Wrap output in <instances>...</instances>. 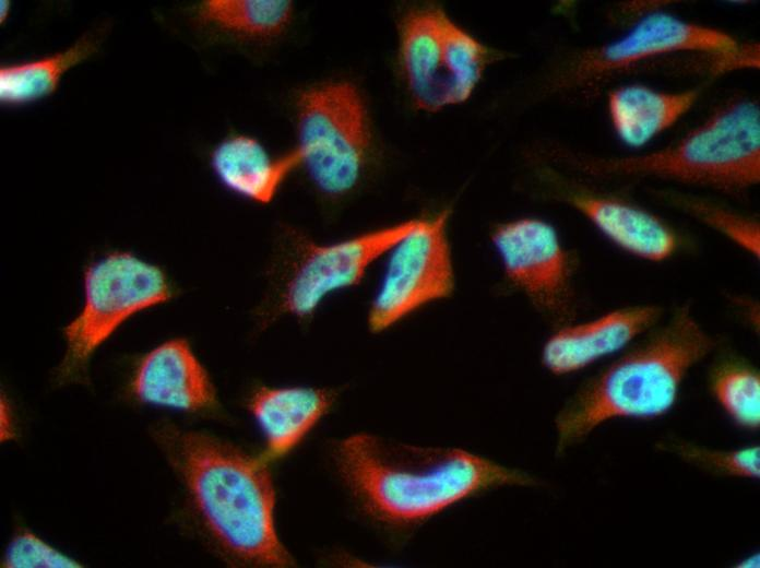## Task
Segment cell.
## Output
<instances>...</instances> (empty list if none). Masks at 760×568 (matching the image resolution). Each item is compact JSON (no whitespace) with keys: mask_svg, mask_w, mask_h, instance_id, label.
<instances>
[{"mask_svg":"<svg viewBox=\"0 0 760 568\" xmlns=\"http://www.w3.org/2000/svg\"><path fill=\"white\" fill-rule=\"evenodd\" d=\"M716 346L688 305L585 382L555 418L557 452L614 418L654 419L676 404L688 371Z\"/></svg>","mask_w":760,"mask_h":568,"instance_id":"2","label":"cell"},{"mask_svg":"<svg viewBox=\"0 0 760 568\" xmlns=\"http://www.w3.org/2000/svg\"><path fill=\"white\" fill-rule=\"evenodd\" d=\"M9 568H74L81 565L29 532L19 533L5 551Z\"/></svg>","mask_w":760,"mask_h":568,"instance_id":"23","label":"cell"},{"mask_svg":"<svg viewBox=\"0 0 760 568\" xmlns=\"http://www.w3.org/2000/svg\"><path fill=\"white\" fill-rule=\"evenodd\" d=\"M662 312V308L654 305L628 306L560 329L546 341L542 363L555 375L583 369L654 328Z\"/></svg>","mask_w":760,"mask_h":568,"instance_id":"11","label":"cell"},{"mask_svg":"<svg viewBox=\"0 0 760 568\" xmlns=\"http://www.w3.org/2000/svg\"><path fill=\"white\" fill-rule=\"evenodd\" d=\"M438 8L411 12L401 28V58L416 106L437 111L454 105L448 67L446 35L450 23Z\"/></svg>","mask_w":760,"mask_h":568,"instance_id":"13","label":"cell"},{"mask_svg":"<svg viewBox=\"0 0 760 568\" xmlns=\"http://www.w3.org/2000/svg\"><path fill=\"white\" fill-rule=\"evenodd\" d=\"M1 417H0V423H1V439L2 440H8L13 438L14 435V427H13V419H12V414L11 410L7 403V401L2 400L1 401Z\"/></svg>","mask_w":760,"mask_h":568,"instance_id":"24","label":"cell"},{"mask_svg":"<svg viewBox=\"0 0 760 568\" xmlns=\"http://www.w3.org/2000/svg\"><path fill=\"white\" fill-rule=\"evenodd\" d=\"M94 49V43L83 38L67 50L52 56L1 68V100L7 104H21L52 93L62 74L87 58Z\"/></svg>","mask_w":760,"mask_h":568,"instance_id":"18","label":"cell"},{"mask_svg":"<svg viewBox=\"0 0 760 568\" xmlns=\"http://www.w3.org/2000/svg\"><path fill=\"white\" fill-rule=\"evenodd\" d=\"M9 8L10 4L8 1H1V21L3 20V15L5 16L8 14Z\"/></svg>","mask_w":760,"mask_h":568,"instance_id":"26","label":"cell"},{"mask_svg":"<svg viewBox=\"0 0 760 568\" xmlns=\"http://www.w3.org/2000/svg\"><path fill=\"white\" fill-rule=\"evenodd\" d=\"M680 203L696 218L759 258V224L756 221L701 200L686 199Z\"/></svg>","mask_w":760,"mask_h":568,"instance_id":"22","label":"cell"},{"mask_svg":"<svg viewBox=\"0 0 760 568\" xmlns=\"http://www.w3.org/2000/svg\"><path fill=\"white\" fill-rule=\"evenodd\" d=\"M174 441L178 468L223 547L249 564L292 565L275 530V496L265 464L203 434H182Z\"/></svg>","mask_w":760,"mask_h":568,"instance_id":"3","label":"cell"},{"mask_svg":"<svg viewBox=\"0 0 760 568\" xmlns=\"http://www.w3.org/2000/svg\"><path fill=\"white\" fill-rule=\"evenodd\" d=\"M680 50L732 55L738 51V44L720 29L686 22L665 12H652L620 38L587 51L578 63L577 76L594 79L645 58Z\"/></svg>","mask_w":760,"mask_h":568,"instance_id":"10","label":"cell"},{"mask_svg":"<svg viewBox=\"0 0 760 568\" xmlns=\"http://www.w3.org/2000/svg\"><path fill=\"white\" fill-rule=\"evenodd\" d=\"M604 176L657 177L739 192L760 179V111L752 100L726 105L677 144L646 155L596 159Z\"/></svg>","mask_w":760,"mask_h":568,"instance_id":"4","label":"cell"},{"mask_svg":"<svg viewBox=\"0 0 760 568\" xmlns=\"http://www.w3.org/2000/svg\"><path fill=\"white\" fill-rule=\"evenodd\" d=\"M509 281L548 315L561 316L572 296V260L556 229L538 218L498 225L491 236Z\"/></svg>","mask_w":760,"mask_h":568,"instance_id":"9","label":"cell"},{"mask_svg":"<svg viewBox=\"0 0 760 568\" xmlns=\"http://www.w3.org/2000/svg\"><path fill=\"white\" fill-rule=\"evenodd\" d=\"M448 212L418 226L389 252L385 269L371 300L368 324L381 332L428 303L448 297L454 272L448 240Z\"/></svg>","mask_w":760,"mask_h":568,"instance_id":"7","label":"cell"},{"mask_svg":"<svg viewBox=\"0 0 760 568\" xmlns=\"http://www.w3.org/2000/svg\"><path fill=\"white\" fill-rule=\"evenodd\" d=\"M710 390L714 399L739 428L760 427V375L751 365L727 358L711 370Z\"/></svg>","mask_w":760,"mask_h":568,"instance_id":"20","label":"cell"},{"mask_svg":"<svg viewBox=\"0 0 760 568\" xmlns=\"http://www.w3.org/2000/svg\"><path fill=\"white\" fill-rule=\"evenodd\" d=\"M569 202L609 240L638 258L661 262L678 249L675 232L639 206L593 194H574Z\"/></svg>","mask_w":760,"mask_h":568,"instance_id":"14","label":"cell"},{"mask_svg":"<svg viewBox=\"0 0 760 568\" xmlns=\"http://www.w3.org/2000/svg\"><path fill=\"white\" fill-rule=\"evenodd\" d=\"M739 567H759V555H749L745 560L740 561Z\"/></svg>","mask_w":760,"mask_h":568,"instance_id":"25","label":"cell"},{"mask_svg":"<svg viewBox=\"0 0 760 568\" xmlns=\"http://www.w3.org/2000/svg\"><path fill=\"white\" fill-rule=\"evenodd\" d=\"M173 295L165 272L132 253L115 251L84 272V303L64 328L67 351L62 379L79 377L96 348L134 313L167 301Z\"/></svg>","mask_w":760,"mask_h":568,"instance_id":"5","label":"cell"},{"mask_svg":"<svg viewBox=\"0 0 760 568\" xmlns=\"http://www.w3.org/2000/svg\"><path fill=\"white\" fill-rule=\"evenodd\" d=\"M298 138L301 164L316 186L334 196L349 191L360 176L370 139L358 91L347 82H335L302 94Z\"/></svg>","mask_w":760,"mask_h":568,"instance_id":"6","label":"cell"},{"mask_svg":"<svg viewBox=\"0 0 760 568\" xmlns=\"http://www.w3.org/2000/svg\"><path fill=\"white\" fill-rule=\"evenodd\" d=\"M337 462L365 509L393 524L428 519L485 489L537 484L522 470L464 449L412 446L369 434L344 439Z\"/></svg>","mask_w":760,"mask_h":568,"instance_id":"1","label":"cell"},{"mask_svg":"<svg viewBox=\"0 0 760 568\" xmlns=\"http://www.w3.org/2000/svg\"><path fill=\"white\" fill-rule=\"evenodd\" d=\"M658 449L713 475L752 480L760 476V448L758 445L734 450H720L678 438H666L658 442Z\"/></svg>","mask_w":760,"mask_h":568,"instance_id":"21","label":"cell"},{"mask_svg":"<svg viewBox=\"0 0 760 568\" xmlns=\"http://www.w3.org/2000/svg\"><path fill=\"white\" fill-rule=\"evenodd\" d=\"M199 17L223 31L246 36H271L281 32L292 16L285 0H207Z\"/></svg>","mask_w":760,"mask_h":568,"instance_id":"19","label":"cell"},{"mask_svg":"<svg viewBox=\"0 0 760 568\" xmlns=\"http://www.w3.org/2000/svg\"><path fill=\"white\" fill-rule=\"evenodd\" d=\"M330 404V394L317 388H261L253 394L250 410L265 436L268 451L278 457L309 431Z\"/></svg>","mask_w":760,"mask_h":568,"instance_id":"16","label":"cell"},{"mask_svg":"<svg viewBox=\"0 0 760 568\" xmlns=\"http://www.w3.org/2000/svg\"><path fill=\"white\" fill-rule=\"evenodd\" d=\"M697 95L696 91L665 93L639 84L614 90L608 108L615 131L625 144L642 146L685 115Z\"/></svg>","mask_w":760,"mask_h":568,"instance_id":"17","label":"cell"},{"mask_svg":"<svg viewBox=\"0 0 760 568\" xmlns=\"http://www.w3.org/2000/svg\"><path fill=\"white\" fill-rule=\"evenodd\" d=\"M211 164L217 178L229 190L266 204L274 199L287 176L301 165V157L295 149L273 158L256 139L234 135L215 147Z\"/></svg>","mask_w":760,"mask_h":568,"instance_id":"15","label":"cell"},{"mask_svg":"<svg viewBox=\"0 0 760 568\" xmlns=\"http://www.w3.org/2000/svg\"><path fill=\"white\" fill-rule=\"evenodd\" d=\"M419 223L420 220H409L341 241L310 246L285 284L284 310L307 317L329 295L357 285L370 265Z\"/></svg>","mask_w":760,"mask_h":568,"instance_id":"8","label":"cell"},{"mask_svg":"<svg viewBox=\"0 0 760 568\" xmlns=\"http://www.w3.org/2000/svg\"><path fill=\"white\" fill-rule=\"evenodd\" d=\"M132 389L143 403L187 412L207 410L216 402L206 370L182 339L149 352L136 368Z\"/></svg>","mask_w":760,"mask_h":568,"instance_id":"12","label":"cell"}]
</instances>
